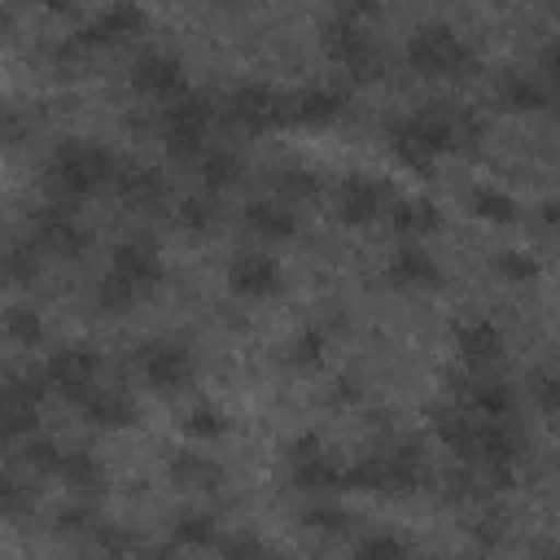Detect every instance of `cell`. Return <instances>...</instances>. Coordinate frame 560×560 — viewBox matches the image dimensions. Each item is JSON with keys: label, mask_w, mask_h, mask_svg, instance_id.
I'll return each mask as SVG.
<instances>
[{"label": "cell", "mask_w": 560, "mask_h": 560, "mask_svg": "<svg viewBox=\"0 0 560 560\" xmlns=\"http://www.w3.org/2000/svg\"><path fill=\"white\" fill-rule=\"evenodd\" d=\"M114 175H118V162H114L109 149L88 144V140H66V144L52 153L44 184H48L52 197H61V206H66V201H74V197L96 192V188L109 184Z\"/></svg>", "instance_id": "obj_1"}, {"label": "cell", "mask_w": 560, "mask_h": 560, "mask_svg": "<svg viewBox=\"0 0 560 560\" xmlns=\"http://www.w3.org/2000/svg\"><path fill=\"white\" fill-rule=\"evenodd\" d=\"M407 61L420 70V74H472L477 70V57L472 48L442 22H429L411 35L407 44Z\"/></svg>", "instance_id": "obj_2"}, {"label": "cell", "mask_w": 560, "mask_h": 560, "mask_svg": "<svg viewBox=\"0 0 560 560\" xmlns=\"http://www.w3.org/2000/svg\"><path fill=\"white\" fill-rule=\"evenodd\" d=\"M210 118H214V109H210V101H206L201 92H184V96H175V101L162 109L166 149H171L175 158H192V153H201Z\"/></svg>", "instance_id": "obj_3"}, {"label": "cell", "mask_w": 560, "mask_h": 560, "mask_svg": "<svg viewBox=\"0 0 560 560\" xmlns=\"http://www.w3.org/2000/svg\"><path fill=\"white\" fill-rule=\"evenodd\" d=\"M96 368H101V359L88 350V346H70V350H57L52 359H48V368H44V376H48V385H57L70 402H88L101 385H96Z\"/></svg>", "instance_id": "obj_4"}, {"label": "cell", "mask_w": 560, "mask_h": 560, "mask_svg": "<svg viewBox=\"0 0 560 560\" xmlns=\"http://www.w3.org/2000/svg\"><path fill=\"white\" fill-rule=\"evenodd\" d=\"M324 48H328L332 61H341L354 79H372V74H376V48H372V39L350 22V13L337 18V22L324 31Z\"/></svg>", "instance_id": "obj_5"}, {"label": "cell", "mask_w": 560, "mask_h": 560, "mask_svg": "<svg viewBox=\"0 0 560 560\" xmlns=\"http://www.w3.org/2000/svg\"><path fill=\"white\" fill-rule=\"evenodd\" d=\"M109 276L127 280L136 293L140 289H153L162 280V254L149 236H127L118 249H114V262H109Z\"/></svg>", "instance_id": "obj_6"}, {"label": "cell", "mask_w": 560, "mask_h": 560, "mask_svg": "<svg viewBox=\"0 0 560 560\" xmlns=\"http://www.w3.org/2000/svg\"><path fill=\"white\" fill-rule=\"evenodd\" d=\"M131 88L140 96H153V101H175L184 96V66L171 57V52H144L136 66H131Z\"/></svg>", "instance_id": "obj_7"}, {"label": "cell", "mask_w": 560, "mask_h": 560, "mask_svg": "<svg viewBox=\"0 0 560 560\" xmlns=\"http://www.w3.org/2000/svg\"><path fill=\"white\" fill-rule=\"evenodd\" d=\"M140 372L153 389L171 394V389H184L192 381V354L175 341H158V346H144L140 354Z\"/></svg>", "instance_id": "obj_8"}, {"label": "cell", "mask_w": 560, "mask_h": 560, "mask_svg": "<svg viewBox=\"0 0 560 560\" xmlns=\"http://www.w3.org/2000/svg\"><path fill=\"white\" fill-rule=\"evenodd\" d=\"M228 289L241 293V298H267V293L280 289V267H276L267 254L245 249V254H236L232 267H228Z\"/></svg>", "instance_id": "obj_9"}, {"label": "cell", "mask_w": 560, "mask_h": 560, "mask_svg": "<svg viewBox=\"0 0 560 560\" xmlns=\"http://www.w3.org/2000/svg\"><path fill=\"white\" fill-rule=\"evenodd\" d=\"M385 206H389V184H381V179H350L337 192V219L354 223V228L372 223Z\"/></svg>", "instance_id": "obj_10"}, {"label": "cell", "mask_w": 560, "mask_h": 560, "mask_svg": "<svg viewBox=\"0 0 560 560\" xmlns=\"http://www.w3.org/2000/svg\"><path fill=\"white\" fill-rule=\"evenodd\" d=\"M394 131H398L402 140H411V144H416L420 153H429V158L455 149V118H451L446 109H424V114L398 122Z\"/></svg>", "instance_id": "obj_11"}, {"label": "cell", "mask_w": 560, "mask_h": 560, "mask_svg": "<svg viewBox=\"0 0 560 560\" xmlns=\"http://www.w3.org/2000/svg\"><path fill=\"white\" fill-rule=\"evenodd\" d=\"M31 245H44L52 254H83L88 232L74 223V214L66 206H48L35 214V241Z\"/></svg>", "instance_id": "obj_12"}, {"label": "cell", "mask_w": 560, "mask_h": 560, "mask_svg": "<svg viewBox=\"0 0 560 560\" xmlns=\"http://www.w3.org/2000/svg\"><path fill=\"white\" fill-rule=\"evenodd\" d=\"M144 26V9H136V4H109L105 13H96L74 39L83 44V48H96V44H118V39H127V35H136Z\"/></svg>", "instance_id": "obj_13"}, {"label": "cell", "mask_w": 560, "mask_h": 560, "mask_svg": "<svg viewBox=\"0 0 560 560\" xmlns=\"http://www.w3.org/2000/svg\"><path fill=\"white\" fill-rule=\"evenodd\" d=\"M271 114H276V92L267 83H241L228 96V118L236 127H245V131H267Z\"/></svg>", "instance_id": "obj_14"}, {"label": "cell", "mask_w": 560, "mask_h": 560, "mask_svg": "<svg viewBox=\"0 0 560 560\" xmlns=\"http://www.w3.org/2000/svg\"><path fill=\"white\" fill-rule=\"evenodd\" d=\"M442 267L433 262V254L424 245H398L389 258V284L398 289H420V284H438Z\"/></svg>", "instance_id": "obj_15"}, {"label": "cell", "mask_w": 560, "mask_h": 560, "mask_svg": "<svg viewBox=\"0 0 560 560\" xmlns=\"http://www.w3.org/2000/svg\"><path fill=\"white\" fill-rule=\"evenodd\" d=\"M521 455V442L516 433L503 424V420H481L477 424V442H472V459L486 464V468H512Z\"/></svg>", "instance_id": "obj_16"}, {"label": "cell", "mask_w": 560, "mask_h": 560, "mask_svg": "<svg viewBox=\"0 0 560 560\" xmlns=\"http://www.w3.org/2000/svg\"><path fill=\"white\" fill-rule=\"evenodd\" d=\"M455 346H459V354H464L472 368L494 363V359L503 354V337H499V328H494L490 319H468V324H459V328H455Z\"/></svg>", "instance_id": "obj_17"}, {"label": "cell", "mask_w": 560, "mask_h": 560, "mask_svg": "<svg viewBox=\"0 0 560 560\" xmlns=\"http://www.w3.org/2000/svg\"><path fill=\"white\" fill-rule=\"evenodd\" d=\"M289 109H293V122L319 127V122H332L341 114V92H332V88H302V92L289 96Z\"/></svg>", "instance_id": "obj_18"}, {"label": "cell", "mask_w": 560, "mask_h": 560, "mask_svg": "<svg viewBox=\"0 0 560 560\" xmlns=\"http://www.w3.org/2000/svg\"><path fill=\"white\" fill-rule=\"evenodd\" d=\"M83 411H88V420L101 424V429H127V424L136 420V402H131L122 389H105V385L83 402Z\"/></svg>", "instance_id": "obj_19"}, {"label": "cell", "mask_w": 560, "mask_h": 560, "mask_svg": "<svg viewBox=\"0 0 560 560\" xmlns=\"http://www.w3.org/2000/svg\"><path fill=\"white\" fill-rule=\"evenodd\" d=\"M245 219H249V228H254L262 241H289V236L298 232V214H293L284 201H254V206L245 210Z\"/></svg>", "instance_id": "obj_20"}, {"label": "cell", "mask_w": 560, "mask_h": 560, "mask_svg": "<svg viewBox=\"0 0 560 560\" xmlns=\"http://www.w3.org/2000/svg\"><path fill=\"white\" fill-rule=\"evenodd\" d=\"M499 105L516 109V114H534L547 105V88L534 74H503L499 79Z\"/></svg>", "instance_id": "obj_21"}, {"label": "cell", "mask_w": 560, "mask_h": 560, "mask_svg": "<svg viewBox=\"0 0 560 560\" xmlns=\"http://www.w3.org/2000/svg\"><path fill=\"white\" fill-rule=\"evenodd\" d=\"M381 464H385V486H381V494H407V490H416V481H420V451H416V446L385 451Z\"/></svg>", "instance_id": "obj_22"}, {"label": "cell", "mask_w": 560, "mask_h": 560, "mask_svg": "<svg viewBox=\"0 0 560 560\" xmlns=\"http://www.w3.org/2000/svg\"><path fill=\"white\" fill-rule=\"evenodd\" d=\"M31 429H35V402L4 381L0 385V438H22Z\"/></svg>", "instance_id": "obj_23"}, {"label": "cell", "mask_w": 560, "mask_h": 560, "mask_svg": "<svg viewBox=\"0 0 560 560\" xmlns=\"http://www.w3.org/2000/svg\"><path fill=\"white\" fill-rule=\"evenodd\" d=\"M433 429H438V438L459 455V459H472V442H477V420H468L464 411H451V407H442V411H433Z\"/></svg>", "instance_id": "obj_24"}, {"label": "cell", "mask_w": 560, "mask_h": 560, "mask_svg": "<svg viewBox=\"0 0 560 560\" xmlns=\"http://www.w3.org/2000/svg\"><path fill=\"white\" fill-rule=\"evenodd\" d=\"M171 477H175V486H184V490H210V486L223 481V468L210 464L206 455H175V459H171Z\"/></svg>", "instance_id": "obj_25"}, {"label": "cell", "mask_w": 560, "mask_h": 560, "mask_svg": "<svg viewBox=\"0 0 560 560\" xmlns=\"http://www.w3.org/2000/svg\"><path fill=\"white\" fill-rule=\"evenodd\" d=\"M468 402H472V411L481 420H508L516 398H512V385H503V381H477L472 394H468Z\"/></svg>", "instance_id": "obj_26"}, {"label": "cell", "mask_w": 560, "mask_h": 560, "mask_svg": "<svg viewBox=\"0 0 560 560\" xmlns=\"http://www.w3.org/2000/svg\"><path fill=\"white\" fill-rule=\"evenodd\" d=\"M114 184L122 188L127 201H140V206H149V201L162 197V175L153 166H118Z\"/></svg>", "instance_id": "obj_27"}, {"label": "cell", "mask_w": 560, "mask_h": 560, "mask_svg": "<svg viewBox=\"0 0 560 560\" xmlns=\"http://www.w3.org/2000/svg\"><path fill=\"white\" fill-rule=\"evenodd\" d=\"M389 223H394L398 232H416V236H424V232H433V228H438V206H433L429 197L394 201V210H389Z\"/></svg>", "instance_id": "obj_28"}, {"label": "cell", "mask_w": 560, "mask_h": 560, "mask_svg": "<svg viewBox=\"0 0 560 560\" xmlns=\"http://www.w3.org/2000/svg\"><path fill=\"white\" fill-rule=\"evenodd\" d=\"M293 486L298 490H332V486H341V468L328 464V455L293 459Z\"/></svg>", "instance_id": "obj_29"}, {"label": "cell", "mask_w": 560, "mask_h": 560, "mask_svg": "<svg viewBox=\"0 0 560 560\" xmlns=\"http://www.w3.org/2000/svg\"><path fill=\"white\" fill-rule=\"evenodd\" d=\"M57 477H61L70 490H96V486H101V464H96L88 451H66Z\"/></svg>", "instance_id": "obj_30"}, {"label": "cell", "mask_w": 560, "mask_h": 560, "mask_svg": "<svg viewBox=\"0 0 560 560\" xmlns=\"http://www.w3.org/2000/svg\"><path fill=\"white\" fill-rule=\"evenodd\" d=\"M468 206H472V214L481 223H512L516 219V201L508 192H499V188H477Z\"/></svg>", "instance_id": "obj_31"}, {"label": "cell", "mask_w": 560, "mask_h": 560, "mask_svg": "<svg viewBox=\"0 0 560 560\" xmlns=\"http://www.w3.org/2000/svg\"><path fill=\"white\" fill-rule=\"evenodd\" d=\"M4 332L18 341V346H35L39 337H44V324H39V311L35 306H26V302H18V306H9L4 311Z\"/></svg>", "instance_id": "obj_32"}, {"label": "cell", "mask_w": 560, "mask_h": 560, "mask_svg": "<svg viewBox=\"0 0 560 560\" xmlns=\"http://www.w3.org/2000/svg\"><path fill=\"white\" fill-rule=\"evenodd\" d=\"M0 276L13 280V284H31L39 276V249L35 245H13L4 258H0Z\"/></svg>", "instance_id": "obj_33"}, {"label": "cell", "mask_w": 560, "mask_h": 560, "mask_svg": "<svg viewBox=\"0 0 560 560\" xmlns=\"http://www.w3.org/2000/svg\"><path fill=\"white\" fill-rule=\"evenodd\" d=\"M236 175H241V158H236L232 149H210V153L201 158V179H206L210 188H228Z\"/></svg>", "instance_id": "obj_34"}, {"label": "cell", "mask_w": 560, "mask_h": 560, "mask_svg": "<svg viewBox=\"0 0 560 560\" xmlns=\"http://www.w3.org/2000/svg\"><path fill=\"white\" fill-rule=\"evenodd\" d=\"M175 542L184 547H210L214 542V516L210 512H188L175 521Z\"/></svg>", "instance_id": "obj_35"}, {"label": "cell", "mask_w": 560, "mask_h": 560, "mask_svg": "<svg viewBox=\"0 0 560 560\" xmlns=\"http://www.w3.org/2000/svg\"><path fill=\"white\" fill-rule=\"evenodd\" d=\"M31 508H35V490L22 486L18 477H0V516L18 521V516H26Z\"/></svg>", "instance_id": "obj_36"}, {"label": "cell", "mask_w": 560, "mask_h": 560, "mask_svg": "<svg viewBox=\"0 0 560 560\" xmlns=\"http://www.w3.org/2000/svg\"><path fill=\"white\" fill-rule=\"evenodd\" d=\"M494 271H499L503 280H512V284H525V280L538 276V262H534L529 254H521V249H499V254H494Z\"/></svg>", "instance_id": "obj_37"}, {"label": "cell", "mask_w": 560, "mask_h": 560, "mask_svg": "<svg viewBox=\"0 0 560 560\" xmlns=\"http://www.w3.org/2000/svg\"><path fill=\"white\" fill-rule=\"evenodd\" d=\"M179 223H184L188 232H210V228L219 223V206H214L210 197H188V201L179 206Z\"/></svg>", "instance_id": "obj_38"}, {"label": "cell", "mask_w": 560, "mask_h": 560, "mask_svg": "<svg viewBox=\"0 0 560 560\" xmlns=\"http://www.w3.org/2000/svg\"><path fill=\"white\" fill-rule=\"evenodd\" d=\"M354 560H407V551L394 534H372L354 547Z\"/></svg>", "instance_id": "obj_39"}, {"label": "cell", "mask_w": 560, "mask_h": 560, "mask_svg": "<svg viewBox=\"0 0 560 560\" xmlns=\"http://www.w3.org/2000/svg\"><path fill=\"white\" fill-rule=\"evenodd\" d=\"M223 429H228V420H223L219 407H192V416L184 420V433L188 438H219Z\"/></svg>", "instance_id": "obj_40"}, {"label": "cell", "mask_w": 560, "mask_h": 560, "mask_svg": "<svg viewBox=\"0 0 560 560\" xmlns=\"http://www.w3.org/2000/svg\"><path fill=\"white\" fill-rule=\"evenodd\" d=\"M96 302H101V311H127L136 302V289L127 280H118V276H105L101 289H96Z\"/></svg>", "instance_id": "obj_41"}, {"label": "cell", "mask_w": 560, "mask_h": 560, "mask_svg": "<svg viewBox=\"0 0 560 560\" xmlns=\"http://www.w3.org/2000/svg\"><path fill=\"white\" fill-rule=\"evenodd\" d=\"M319 359H324V332L306 328V332L289 346V363H293V368H311V363H319Z\"/></svg>", "instance_id": "obj_42"}, {"label": "cell", "mask_w": 560, "mask_h": 560, "mask_svg": "<svg viewBox=\"0 0 560 560\" xmlns=\"http://www.w3.org/2000/svg\"><path fill=\"white\" fill-rule=\"evenodd\" d=\"M276 188H280L284 197H311V192H315V175L302 171V166H289V171L276 175Z\"/></svg>", "instance_id": "obj_43"}, {"label": "cell", "mask_w": 560, "mask_h": 560, "mask_svg": "<svg viewBox=\"0 0 560 560\" xmlns=\"http://www.w3.org/2000/svg\"><path fill=\"white\" fill-rule=\"evenodd\" d=\"M22 459H26L35 472H57V468H61V451H57L52 442H31V446L22 451Z\"/></svg>", "instance_id": "obj_44"}, {"label": "cell", "mask_w": 560, "mask_h": 560, "mask_svg": "<svg viewBox=\"0 0 560 560\" xmlns=\"http://www.w3.org/2000/svg\"><path fill=\"white\" fill-rule=\"evenodd\" d=\"M223 560H267V547L258 538H232L223 542Z\"/></svg>", "instance_id": "obj_45"}, {"label": "cell", "mask_w": 560, "mask_h": 560, "mask_svg": "<svg viewBox=\"0 0 560 560\" xmlns=\"http://www.w3.org/2000/svg\"><path fill=\"white\" fill-rule=\"evenodd\" d=\"M529 389H534V398H538V407H542L547 416H556V407H560V398H556V376H551V372H538Z\"/></svg>", "instance_id": "obj_46"}, {"label": "cell", "mask_w": 560, "mask_h": 560, "mask_svg": "<svg viewBox=\"0 0 560 560\" xmlns=\"http://www.w3.org/2000/svg\"><path fill=\"white\" fill-rule=\"evenodd\" d=\"M306 525H315L324 534H337V529H346V512L341 508H311L306 512Z\"/></svg>", "instance_id": "obj_47"}, {"label": "cell", "mask_w": 560, "mask_h": 560, "mask_svg": "<svg viewBox=\"0 0 560 560\" xmlns=\"http://www.w3.org/2000/svg\"><path fill=\"white\" fill-rule=\"evenodd\" d=\"M289 455H293V459H306V455H319V438H315V433H306V438H298V442L289 446Z\"/></svg>", "instance_id": "obj_48"}, {"label": "cell", "mask_w": 560, "mask_h": 560, "mask_svg": "<svg viewBox=\"0 0 560 560\" xmlns=\"http://www.w3.org/2000/svg\"><path fill=\"white\" fill-rule=\"evenodd\" d=\"M542 223H556V201H542Z\"/></svg>", "instance_id": "obj_49"}, {"label": "cell", "mask_w": 560, "mask_h": 560, "mask_svg": "<svg viewBox=\"0 0 560 560\" xmlns=\"http://www.w3.org/2000/svg\"><path fill=\"white\" fill-rule=\"evenodd\" d=\"M0 26H4V13H0Z\"/></svg>", "instance_id": "obj_50"}, {"label": "cell", "mask_w": 560, "mask_h": 560, "mask_svg": "<svg viewBox=\"0 0 560 560\" xmlns=\"http://www.w3.org/2000/svg\"><path fill=\"white\" fill-rule=\"evenodd\" d=\"M542 560H551V551H547V556H542Z\"/></svg>", "instance_id": "obj_51"}, {"label": "cell", "mask_w": 560, "mask_h": 560, "mask_svg": "<svg viewBox=\"0 0 560 560\" xmlns=\"http://www.w3.org/2000/svg\"><path fill=\"white\" fill-rule=\"evenodd\" d=\"M109 560H114V556H109Z\"/></svg>", "instance_id": "obj_52"}]
</instances>
